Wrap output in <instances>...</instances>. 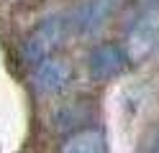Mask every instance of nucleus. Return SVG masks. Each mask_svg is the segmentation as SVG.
<instances>
[{"label":"nucleus","mask_w":159,"mask_h":153,"mask_svg":"<svg viewBox=\"0 0 159 153\" xmlns=\"http://www.w3.org/2000/svg\"><path fill=\"white\" fill-rule=\"evenodd\" d=\"M64 36H67V20L64 18L52 15V18L41 20L23 41V59L28 64H34V66L41 64L44 59H49L62 46Z\"/></svg>","instance_id":"f257e3e1"},{"label":"nucleus","mask_w":159,"mask_h":153,"mask_svg":"<svg viewBox=\"0 0 159 153\" xmlns=\"http://www.w3.org/2000/svg\"><path fill=\"white\" fill-rule=\"evenodd\" d=\"M157 44H159V5H149L128 28L123 51L128 61H141L154 51Z\"/></svg>","instance_id":"f03ea898"},{"label":"nucleus","mask_w":159,"mask_h":153,"mask_svg":"<svg viewBox=\"0 0 159 153\" xmlns=\"http://www.w3.org/2000/svg\"><path fill=\"white\" fill-rule=\"evenodd\" d=\"M128 66V56L118 44H98L87 56V69L95 82H111L121 77Z\"/></svg>","instance_id":"7ed1b4c3"},{"label":"nucleus","mask_w":159,"mask_h":153,"mask_svg":"<svg viewBox=\"0 0 159 153\" xmlns=\"http://www.w3.org/2000/svg\"><path fill=\"white\" fill-rule=\"evenodd\" d=\"M116 8H118V0H85L69 15V26L77 33H95L111 20Z\"/></svg>","instance_id":"20e7f679"},{"label":"nucleus","mask_w":159,"mask_h":153,"mask_svg":"<svg viewBox=\"0 0 159 153\" xmlns=\"http://www.w3.org/2000/svg\"><path fill=\"white\" fill-rule=\"evenodd\" d=\"M69 77H72V64L67 59H54V56L44 59L31 71V82L39 95H57L59 89L67 87Z\"/></svg>","instance_id":"39448f33"},{"label":"nucleus","mask_w":159,"mask_h":153,"mask_svg":"<svg viewBox=\"0 0 159 153\" xmlns=\"http://www.w3.org/2000/svg\"><path fill=\"white\" fill-rule=\"evenodd\" d=\"M59 153H108V138L103 128H80L62 140Z\"/></svg>","instance_id":"423d86ee"},{"label":"nucleus","mask_w":159,"mask_h":153,"mask_svg":"<svg viewBox=\"0 0 159 153\" xmlns=\"http://www.w3.org/2000/svg\"><path fill=\"white\" fill-rule=\"evenodd\" d=\"M149 153H159V133L154 135V140H152V146H149Z\"/></svg>","instance_id":"0eeeda50"}]
</instances>
